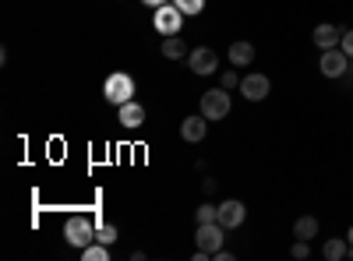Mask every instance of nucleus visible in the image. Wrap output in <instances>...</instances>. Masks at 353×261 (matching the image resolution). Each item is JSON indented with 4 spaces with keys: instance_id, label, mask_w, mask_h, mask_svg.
Instances as JSON below:
<instances>
[{
    "instance_id": "6",
    "label": "nucleus",
    "mask_w": 353,
    "mask_h": 261,
    "mask_svg": "<svg viewBox=\"0 0 353 261\" xmlns=\"http://www.w3.org/2000/svg\"><path fill=\"white\" fill-rule=\"evenodd\" d=\"M188 67L205 78V74H212V71L219 67V56H216L212 46H198V50H191V56H188Z\"/></svg>"
},
{
    "instance_id": "27",
    "label": "nucleus",
    "mask_w": 353,
    "mask_h": 261,
    "mask_svg": "<svg viewBox=\"0 0 353 261\" xmlns=\"http://www.w3.org/2000/svg\"><path fill=\"white\" fill-rule=\"evenodd\" d=\"M141 4H149V8H163V4H173V0H141Z\"/></svg>"
},
{
    "instance_id": "19",
    "label": "nucleus",
    "mask_w": 353,
    "mask_h": 261,
    "mask_svg": "<svg viewBox=\"0 0 353 261\" xmlns=\"http://www.w3.org/2000/svg\"><path fill=\"white\" fill-rule=\"evenodd\" d=\"M96 240H99V244H113V240H117V226H113V222L96 226Z\"/></svg>"
},
{
    "instance_id": "10",
    "label": "nucleus",
    "mask_w": 353,
    "mask_h": 261,
    "mask_svg": "<svg viewBox=\"0 0 353 261\" xmlns=\"http://www.w3.org/2000/svg\"><path fill=\"white\" fill-rule=\"evenodd\" d=\"M117 121H121L124 127H141L145 124V106L141 103H124V106H117Z\"/></svg>"
},
{
    "instance_id": "26",
    "label": "nucleus",
    "mask_w": 353,
    "mask_h": 261,
    "mask_svg": "<svg viewBox=\"0 0 353 261\" xmlns=\"http://www.w3.org/2000/svg\"><path fill=\"white\" fill-rule=\"evenodd\" d=\"M212 258H216V261H233V254H230V251H223V247H219Z\"/></svg>"
},
{
    "instance_id": "5",
    "label": "nucleus",
    "mask_w": 353,
    "mask_h": 261,
    "mask_svg": "<svg viewBox=\"0 0 353 261\" xmlns=\"http://www.w3.org/2000/svg\"><path fill=\"white\" fill-rule=\"evenodd\" d=\"M201 113H205L209 121H223L226 113H230V92H226V89L205 92V96H201Z\"/></svg>"
},
{
    "instance_id": "15",
    "label": "nucleus",
    "mask_w": 353,
    "mask_h": 261,
    "mask_svg": "<svg viewBox=\"0 0 353 261\" xmlns=\"http://www.w3.org/2000/svg\"><path fill=\"white\" fill-rule=\"evenodd\" d=\"M163 56H166V61H181V56H188L184 39H181V36H166V39H163Z\"/></svg>"
},
{
    "instance_id": "12",
    "label": "nucleus",
    "mask_w": 353,
    "mask_h": 261,
    "mask_svg": "<svg viewBox=\"0 0 353 261\" xmlns=\"http://www.w3.org/2000/svg\"><path fill=\"white\" fill-rule=\"evenodd\" d=\"M314 43H318L321 50H336V46L343 43V28H336V25H318V28H314Z\"/></svg>"
},
{
    "instance_id": "9",
    "label": "nucleus",
    "mask_w": 353,
    "mask_h": 261,
    "mask_svg": "<svg viewBox=\"0 0 353 261\" xmlns=\"http://www.w3.org/2000/svg\"><path fill=\"white\" fill-rule=\"evenodd\" d=\"M244 219H248L244 201L230 198V201H223V205H219V222H223L226 229H237V226H244Z\"/></svg>"
},
{
    "instance_id": "20",
    "label": "nucleus",
    "mask_w": 353,
    "mask_h": 261,
    "mask_svg": "<svg viewBox=\"0 0 353 261\" xmlns=\"http://www.w3.org/2000/svg\"><path fill=\"white\" fill-rule=\"evenodd\" d=\"M194 219H198V222H216V219H219V205H201V209H194Z\"/></svg>"
},
{
    "instance_id": "24",
    "label": "nucleus",
    "mask_w": 353,
    "mask_h": 261,
    "mask_svg": "<svg viewBox=\"0 0 353 261\" xmlns=\"http://www.w3.org/2000/svg\"><path fill=\"white\" fill-rule=\"evenodd\" d=\"M343 85H346V89H353V64L346 67V74H343Z\"/></svg>"
},
{
    "instance_id": "11",
    "label": "nucleus",
    "mask_w": 353,
    "mask_h": 261,
    "mask_svg": "<svg viewBox=\"0 0 353 261\" xmlns=\"http://www.w3.org/2000/svg\"><path fill=\"white\" fill-rule=\"evenodd\" d=\"M205 131H209V117H205V113H198V117H188V121L181 124V138H184V141H201Z\"/></svg>"
},
{
    "instance_id": "7",
    "label": "nucleus",
    "mask_w": 353,
    "mask_h": 261,
    "mask_svg": "<svg viewBox=\"0 0 353 261\" xmlns=\"http://www.w3.org/2000/svg\"><path fill=\"white\" fill-rule=\"evenodd\" d=\"M346 67H350V56L343 53V46L321 53V74H325V78H343Z\"/></svg>"
},
{
    "instance_id": "8",
    "label": "nucleus",
    "mask_w": 353,
    "mask_h": 261,
    "mask_svg": "<svg viewBox=\"0 0 353 261\" xmlns=\"http://www.w3.org/2000/svg\"><path fill=\"white\" fill-rule=\"evenodd\" d=\"M269 89H272L269 74H248V78H241V92H244V99H251V103H261L265 96H269Z\"/></svg>"
},
{
    "instance_id": "16",
    "label": "nucleus",
    "mask_w": 353,
    "mask_h": 261,
    "mask_svg": "<svg viewBox=\"0 0 353 261\" xmlns=\"http://www.w3.org/2000/svg\"><path fill=\"white\" fill-rule=\"evenodd\" d=\"M321 254H325V261H343V258H350V240H336L332 237Z\"/></svg>"
},
{
    "instance_id": "14",
    "label": "nucleus",
    "mask_w": 353,
    "mask_h": 261,
    "mask_svg": "<svg viewBox=\"0 0 353 261\" xmlns=\"http://www.w3.org/2000/svg\"><path fill=\"white\" fill-rule=\"evenodd\" d=\"M293 237H297V240L318 237V219H314V216H301L297 222H293Z\"/></svg>"
},
{
    "instance_id": "13",
    "label": "nucleus",
    "mask_w": 353,
    "mask_h": 261,
    "mask_svg": "<svg viewBox=\"0 0 353 261\" xmlns=\"http://www.w3.org/2000/svg\"><path fill=\"white\" fill-rule=\"evenodd\" d=\"M251 61H254V46H251V43L241 39V43L230 46V64H233V67H248Z\"/></svg>"
},
{
    "instance_id": "3",
    "label": "nucleus",
    "mask_w": 353,
    "mask_h": 261,
    "mask_svg": "<svg viewBox=\"0 0 353 261\" xmlns=\"http://www.w3.org/2000/svg\"><path fill=\"white\" fill-rule=\"evenodd\" d=\"M152 25H156V32H159V36H181L184 14L176 11L173 4H163V8H156V14H152Z\"/></svg>"
},
{
    "instance_id": "21",
    "label": "nucleus",
    "mask_w": 353,
    "mask_h": 261,
    "mask_svg": "<svg viewBox=\"0 0 353 261\" xmlns=\"http://www.w3.org/2000/svg\"><path fill=\"white\" fill-rule=\"evenodd\" d=\"M223 89L230 92V89H241V74L237 71H223Z\"/></svg>"
},
{
    "instance_id": "17",
    "label": "nucleus",
    "mask_w": 353,
    "mask_h": 261,
    "mask_svg": "<svg viewBox=\"0 0 353 261\" xmlns=\"http://www.w3.org/2000/svg\"><path fill=\"white\" fill-rule=\"evenodd\" d=\"M81 258L85 261H110V244H99V240H92L85 251H81Z\"/></svg>"
},
{
    "instance_id": "2",
    "label": "nucleus",
    "mask_w": 353,
    "mask_h": 261,
    "mask_svg": "<svg viewBox=\"0 0 353 261\" xmlns=\"http://www.w3.org/2000/svg\"><path fill=\"white\" fill-rule=\"evenodd\" d=\"M64 240L71 244V247H78V251H85L88 244L96 240V226L88 222L85 216H71L68 219V226H64Z\"/></svg>"
},
{
    "instance_id": "18",
    "label": "nucleus",
    "mask_w": 353,
    "mask_h": 261,
    "mask_svg": "<svg viewBox=\"0 0 353 261\" xmlns=\"http://www.w3.org/2000/svg\"><path fill=\"white\" fill-rule=\"evenodd\" d=\"M173 8L181 11L184 18H188V14L194 18V14H201V11H205V0H173Z\"/></svg>"
},
{
    "instance_id": "25",
    "label": "nucleus",
    "mask_w": 353,
    "mask_h": 261,
    "mask_svg": "<svg viewBox=\"0 0 353 261\" xmlns=\"http://www.w3.org/2000/svg\"><path fill=\"white\" fill-rule=\"evenodd\" d=\"M201 191H205V194H212V191H216V180H212V177H205V184H201Z\"/></svg>"
},
{
    "instance_id": "4",
    "label": "nucleus",
    "mask_w": 353,
    "mask_h": 261,
    "mask_svg": "<svg viewBox=\"0 0 353 261\" xmlns=\"http://www.w3.org/2000/svg\"><path fill=\"white\" fill-rule=\"evenodd\" d=\"M223 222L216 219V222H198V233H194V244L201 247V251H209V254H216L219 247H223Z\"/></svg>"
},
{
    "instance_id": "28",
    "label": "nucleus",
    "mask_w": 353,
    "mask_h": 261,
    "mask_svg": "<svg viewBox=\"0 0 353 261\" xmlns=\"http://www.w3.org/2000/svg\"><path fill=\"white\" fill-rule=\"evenodd\" d=\"M346 240H350V258H353V226H350V233H346Z\"/></svg>"
},
{
    "instance_id": "1",
    "label": "nucleus",
    "mask_w": 353,
    "mask_h": 261,
    "mask_svg": "<svg viewBox=\"0 0 353 261\" xmlns=\"http://www.w3.org/2000/svg\"><path fill=\"white\" fill-rule=\"evenodd\" d=\"M103 96H106V103H113V106L131 103V99H134V78H131L128 71H113V74H106V81H103Z\"/></svg>"
},
{
    "instance_id": "22",
    "label": "nucleus",
    "mask_w": 353,
    "mask_h": 261,
    "mask_svg": "<svg viewBox=\"0 0 353 261\" xmlns=\"http://www.w3.org/2000/svg\"><path fill=\"white\" fill-rule=\"evenodd\" d=\"M293 258H297V261H307V254H311V247H307V240H297V244H293V251H290Z\"/></svg>"
},
{
    "instance_id": "23",
    "label": "nucleus",
    "mask_w": 353,
    "mask_h": 261,
    "mask_svg": "<svg viewBox=\"0 0 353 261\" xmlns=\"http://www.w3.org/2000/svg\"><path fill=\"white\" fill-rule=\"evenodd\" d=\"M339 46H343V53L353 61V28H350V32H343V43H339Z\"/></svg>"
}]
</instances>
